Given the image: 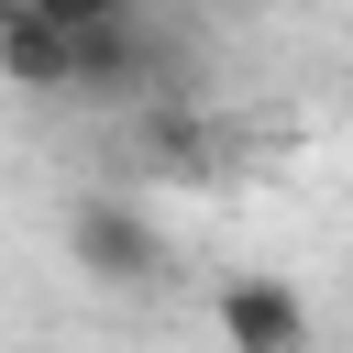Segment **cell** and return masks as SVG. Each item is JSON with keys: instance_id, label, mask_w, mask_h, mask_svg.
<instances>
[{"instance_id": "cell-4", "label": "cell", "mask_w": 353, "mask_h": 353, "mask_svg": "<svg viewBox=\"0 0 353 353\" xmlns=\"http://www.w3.org/2000/svg\"><path fill=\"white\" fill-rule=\"evenodd\" d=\"M132 154H154L165 176H221V143H210V121L165 88V99H143L132 110Z\"/></svg>"}, {"instance_id": "cell-6", "label": "cell", "mask_w": 353, "mask_h": 353, "mask_svg": "<svg viewBox=\"0 0 353 353\" xmlns=\"http://www.w3.org/2000/svg\"><path fill=\"white\" fill-rule=\"evenodd\" d=\"M221 11H276V0H221Z\"/></svg>"}, {"instance_id": "cell-5", "label": "cell", "mask_w": 353, "mask_h": 353, "mask_svg": "<svg viewBox=\"0 0 353 353\" xmlns=\"http://www.w3.org/2000/svg\"><path fill=\"white\" fill-rule=\"evenodd\" d=\"M33 22H55V33H99V22H132L143 0H22Z\"/></svg>"}, {"instance_id": "cell-2", "label": "cell", "mask_w": 353, "mask_h": 353, "mask_svg": "<svg viewBox=\"0 0 353 353\" xmlns=\"http://www.w3.org/2000/svg\"><path fill=\"white\" fill-rule=\"evenodd\" d=\"M210 331H221V353H309V342H320L309 298H298L287 276H265V265H243V276L210 287Z\"/></svg>"}, {"instance_id": "cell-7", "label": "cell", "mask_w": 353, "mask_h": 353, "mask_svg": "<svg viewBox=\"0 0 353 353\" xmlns=\"http://www.w3.org/2000/svg\"><path fill=\"white\" fill-rule=\"evenodd\" d=\"M0 22H11V0H0Z\"/></svg>"}, {"instance_id": "cell-1", "label": "cell", "mask_w": 353, "mask_h": 353, "mask_svg": "<svg viewBox=\"0 0 353 353\" xmlns=\"http://www.w3.org/2000/svg\"><path fill=\"white\" fill-rule=\"evenodd\" d=\"M66 254H77V276H88V287H110V298H154V287L176 276L165 221H154L143 199H121V188L66 199Z\"/></svg>"}, {"instance_id": "cell-3", "label": "cell", "mask_w": 353, "mask_h": 353, "mask_svg": "<svg viewBox=\"0 0 353 353\" xmlns=\"http://www.w3.org/2000/svg\"><path fill=\"white\" fill-rule=\"evenodd\" d=\"M0 88H22V99H77V33H55V22H33V11L11 0V22H0Z\"/></svg>"}]
</instances>
